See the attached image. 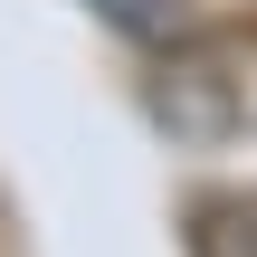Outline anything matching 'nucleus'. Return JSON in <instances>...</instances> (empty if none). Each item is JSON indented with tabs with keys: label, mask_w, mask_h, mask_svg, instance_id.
<instances>
[{
	"label": "nucleus",
	"mask_w": 257,
	"mask_h": 257,
	"mask_svg": "<svg viewBox=\"0 0 257 257\" xmlns=\"http://www.w3.org/2000/svg\"><path fill=\"white\" fill-rule=\"evenodd\" d=\"M153 124H162L172 143H229V134H248V124H257V57H238V48H200V38L162 48Z\"/></svg>",
	"instance_id": "1"
},
{
	"label": "nucleus",
	"mask_w": 257,
	"mask_h": 257,
	"mask_svg": "<svg viewBox=\"0 0 257 257\" xmlns=\"http://www.w3.org/2000/svg\"><path fill=\"white\" fill-rule=\"evenodd\" d=\"M105 29H124V38H143V48H181L191 38V0H86Z\"/></svg>",
	"instance_id": "2"
}]
</instances>
